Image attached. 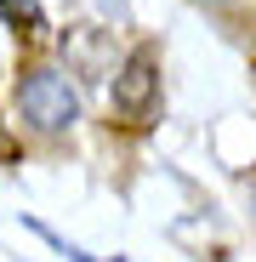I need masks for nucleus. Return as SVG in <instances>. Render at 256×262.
Wrapping results in <instances>:
<instances>
[{"mask_svg":"<svg viewBox=\"0 0 256 262\" xmlns=\"http://www.w3.org/2000/svg\"><path fill=\"white\" fill-rule=\"evenodd\" d=\"M17 114L34 131H68L80 120V92L68 85V74H57V69H29L17 80Z\"/></svg>","mask_w":256,"mask_h":262,"instance_id":"f257e3e1","label":"nucleus"},{"mask_svg":"<svg viewBox=\"0 0 256 262\" xmlns=\"http://www.w3.org/2000/svg\"><path fill=\"white\" fill-rule=\"evenodd\" d=\"M154 108H159V52L137 46L125 57V69L114 74V114L125 125H148Z\"/></svg>","mask_w":256,"mask_h":262,"instance_id":"f03ea898","label":"nucleus"},{"mask_svg":"<svg viewBox=\"0 0 256 262\" xmlns=\"http://www.w3.org/2000/svg\"><path fill=\"white\" fill-rule=\"evenodd\" d=\"M0 17H6L23 40H40V29H46V12H40V0H0Z\"/></svg>","mask_w":256,"mask_h":262,"instance_id":"7ed1b4c3","label":"nucleus"}]
</instances>
